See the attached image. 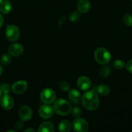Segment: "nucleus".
I'll return each instance as SVG.
<instances>
[{
  "label": "nucleus",
  "mask_w": 132,
  "mask_h": 132,
  "mask_svg": "<svg viewBox=\"0 0 132 132\" xmlns=\"http://www.w3.org/2000/svg\"><path fill=\"white\" fill-rule=\"evenodd\" d=\"M81 102L84 108L88 110H95L99 104L98 94L94 90H89L83 94L81 97Z\"/></svg>",
  "instance_id": "nucleus-1"
},
{
  "label": "nucleus",
  "mask_w": 132,
  "mask_h": 132,
  "mask_svg": "<svg viewBox=\"0 0 132 132\" xmlns=\"http://www.w3.org/2000/svg\"><path fill=\"white\" fill-rule=\"evenodd\" d=\"M72 106L67 100L59 99L55 101L53 105V109L55 113L61 116H67L72 111Z\"/></svg>",
  "instance_id": "nucleus-2"
},
{
  "label": "nucleus",
  "mask_w": 132,
  "mask_h": 132,
  "mask_svg": "<svg viewBox=\"0 0 132 132\" xmlns=\"http://www.w3.org/2000/svg\"><path fill=\"white\" fill-rule=\"evenodd\" d=\"M95 61L101 64H106L110 61L111 54L107 49L104 48H98L94 52Z\"/></svg>",
  "instance_id": "nucleus-3"
},
{
  "label": "nucleus",
  "mask_w": 132,
  "mask_h": 132,
  "mask_svg": "<svg viewBox=\"0 0 132 132\" xmlns=\"http://www.w3.org/2000/svg\"><path fill=\"white\" fill-rule=\"evenodd\" d=\"M41 101L46 104H50L54 103L56 98L55 92L51 88H45L42 90L40 95Z\"/></svg>",
  "instance_id": "nucleus-4"
},
{
  "label": "nucleus",
  "mask_w": 132,
  "mask_h": 132,
  "mask_svg": "<svg viewBox=\"0 0 132 132\" xmlns=\"http://www.w3.org/2000/svg\"><path fill=\"white\" fill-rule=\"evenodd\" d=\"M6 38L12 42L17 41L20 36V31L18 27L13 24H9L6 27L5 30Z\"/></svg>",
  "instance_id": "nucleus-5"
},
{
  "label": "nucleus",
  "mask_w": 132,
  "mask_h": 132,
  "mask_svg": "<svg viewBox=\"0 0 132 132\" xmlns=\"http://www.w3.org/2000/svg\"><path fill=\"white\" fill-rule=\"evenodd\" d=\"M72 128L75 131L86 132L88 131L89 126L87 121L80 117H77L72 122Z\"/></svg>",
  "instance_id": "nucleus-6"
},
{
  "label": "nucleus",
  "mask_w": 132,
  "mask_h": 132,
  "mask_svg": "<svg viewBox=\"0 0 132 132\" xmlns=\"http://www.w3.org/2000/svg\"><path fill=\"white\" fill-rule=\"evenodd\" d=\"M27 82L24 80L15 82L12 86L13 92L16 94H22L27 91Z\"/></svg>",
  "instance_id": "nucleus-7"
},
{
  "label": "nucleus",
  "mask_w": 132,
  "mask_h": 132,
  "mask_svg": "<svg viewBox=\"0 0 132 132\" xmlns=\"http://www.w3.org/2000/svg\"><path fill=\"white\" fill-rule=\"evenodd\" d=\"M54 113L53 107L50 106L48 104H45V105L41 106L39 110V115L43 119H49L52 116Z\"/></svg>",
  "instance_id": "nucleus-8"
},
{
  "label": "nucleus",
  "mask_w": 132,
  "mask_h": 132,
  "mask_svg": "<svg viewBox=\"0 0 132 132\" xmlns=\"http://www.w3.org/2000/svg\"><path fill=\"white\" fill-rule=\"evenodd\" d=\"M0 104H1L3 108L6 110H9L12 109L14 106V99L8 94H4V95L2 96L1 101H0Z\"/></svg>",
  "instance_id": "nucleus-9"
},
{
  "label": "nucleus",
  "mask_w": 132,
  "mask_h": 132,
  "mask_svg": "<svg viewBox=\"0 0 132 132\" xmlns=\"http://www.w3.org/2000/svg\"><path fill=\"white\" fill-rule=\"evenodd\" d=\"M19 116L22 121H28L32 117V111L27 105L22 106L19 110Z\"/></svg>",
  "instance_id": "nucleus-10"
},
{
  "label": "nucleus",
  "mask_w": 132,
  "mask_h": 132,
  "mask_svg": "<svg viewBox=\"0 0 132 132\" xmlns=\"http://www.w3.org/2000/svg\"><path fill=\"white\" fill-rule=\"evenodd\" d=\"M77 86L82 91L88 90L91 86V81L88 77L86 76H81L77 79Z\"/></svg>",
  "instance_id": "nucleus-11"
},
{
  "label": "nucleus",
  "mask_w": 132,
  "mask_h": 132,
  "mask_svg": "<svg viewBox=\"0 0 132 132\" xmlns=\"http://www.w3.org/2000/svg\"><path fill=\"white\" fill-rule=\"evenodd\" d=\"M23 52V46L20 43L12 44L9 47V53L11 55L18 57Z\"/></svg>",
  "instance_id": "nucleus-12"
},
{
  "label": "nucleus",
  "mask_w": 132,
  "mask_h": 132,
  "mask_svg": "<svg viewBox=\"0 0 132 132\" xmlns=\"http://www.w3.org/2000/svg\"><path fill=\"white\" fill-rule=\"evenodd\" d=\"M68 98L71 103L74 104H79L81 101V95L80 93L76 89H72L69 90L68 92Z\"/></svg>",
  "instance_id": "nucleus-13"
},
{
  "label": "nucleus",
  "mask_w": 132,
  "mask_h": 132,
  "mask_svg": "<svg viewBox=\"0 0 132 132\" xmlns=\"http://www.w3.org/2000/svg\"><path fill=\"white\" fill-rule=\"evenodd\" d=\"M90 3L89 0H79L77 7L80 13H86L90 9Z\"/></svg>",
  "instance_id": "nucleus-14"
},
{
  "label": "nucleus",
  "mask_w": 132,
  "mask_h": 132,
  "mask_svg": "<svg viewBox=\"0 0 132 132\" xmlns=\"http://www.w3.org/2000/svg\"><path fill=\"white\" fill-rule=\"evenodd\" d=\"M94 90L97 93H99V94L104 95V96L108 95L110 92V89L109 86L106 85H100L94 86Z\"/></svg>",
  "instance_id": "nucleus-15"
},
{
  "label": "nucleus",
  "mask_w": 132,
  "mask_h": 132,
  "mask_svg": "<svg viewBox=\"0 0 132 132\" xmlns=\"http://www.w3.org/2000/svg\"><path fill=\"white\" fill-rule=\"evenodd\" d=\"M38 131H42V132H53L54 131V126L52 122H49V121H46V122H44L40 125L39 127Z\"/></svg>",
  "instance_id": "nucleus-16"
},
{
  "label": "nucleus",
  "mask_w": 132,
  "mask_h": 132,
  "mask_svg": "<svg viewBox=\"0 0 132 132\" xmlns=\"http://www.w3.org/2000/svg\"><path fill=\"white\" fill-rule=\"evenodd\" d=\"M12 5L9 1H4L0 4V10L4 14H7L11 11Z\"/></svg>",
  "instance_id": "nucleus-17"
},
{
  "label": "nucleus",
  "mask_w": 132,
  "mask_h": 132,
  "mask_svg": "<svg viewBox=\"0 0 132 132\" xmlns=\"http://www.w3.org/2000/svg\"><path fill=\"white\" fill-rule=\"evenodd\" d=\"M71 130V124L67 120H63L59 123V131L61 132H68Z\"/></svg>",
  "instance_id": "nucleus-18"
},
{
  "label": "nucleus",
  "mask_w": 132,
  "mask_h": 132,
  "mask_svg": "<svg viewBox=\"0 0 132 132\" xmlns=\"http://www.w3.org/2000/svg\"><path fill=\"white\" fill-rule=\"evenodd\" d=\"M125 66H126V63L121 59H116L112 63V67L114 69L117 70L122 69L125 68Z\"/></svg>",
  "instance_id": "nucleus-19"
},
{
  "label": "nucleus",
  "mask_w": 132,
  "mask_h": 132,
  "mask_svg": "<svg viewBox=\"0 0 132 132\" xmlns=\"http://www.w3.org/2000/svg\"><path fill=\"white\" fill-rule=\"evenodd\" d=\"M111 68L109 66H103L100 69V71H99V74L101 77H108V76L110 75L111 73Z\"/></svg>",
  "instance_id": "nucleus-20"
},
{
  "label": "nucleus",
  "mask_w": 132,
  "mask_h": 132,
  "mask_svg": "<svg viewBox=\"0 0 132 132\" xmlns=\"http://www.w3.org/2000/svg\"><path fill=\"white\" fill-rule=\"evenodd\" d=\"M12 58H11V55L10 54H5L1 56V64H3V65H7V64H10V62H11Z\"/></svg>",
  "instance_id": "nucleus-21"
},
{
  "label": "nucleus",
  "mask_w": 132,
  "mask_h": 132,
  "mask_svg": "<svg viewBox=\"0 0 132 132\" xmlns=\"http://www.w3.org/2000/svg\"><path fill=\"white\" fill-rule=\"evenodd\" d=\"M122 21L126 25L132 26V15L130 14H125L122 18Z\"/></svg>",
  "instance_id": "nucleus-22"
},
{
  "label": "nucleus",
  "mask_w": 132,
  "mask_h": 132,
  "mask_svg": "<svg viewBox=\"0 0 132 132\" xmlns=\"http://www.w3.org/2000/svg\"><path fill=\"white\" fill-rule=\"evenodd\" d=\"M80 17H81V14H80L79 12L74 11L70 14L69 18L70 21H72L73 22H76L79 19Z\"/></svg>",
  "instance_id": "nucleus-23"
},
{
  "label": "nucleus",
  "mask_w": 132,
  "mask_h": 132,
  "mask_svg": "<svg viewBox=\"0 0 132 132\" xmlns=\"http://www.w3.org/2000/svg\"><path fill=\"white\" fill-rule=\"evenodd\" d=\"M72 116L75 117H79L82 114V110L80 107L75 106L73 108H72Z\"/></svg>",
  "instance_id": "nucleus-24"
},
{
  "label": "nucleus",
  "mask_w": 132,
  "mask_h": 132,
  "mask_svg": "<svg viewBox=\"0 0 132 132\" xmlns=\"http://www.w3.org/2000/svg\"><path fill=\"white\" fill-rule=\"evenodd\" d=\"M0 89H1L2 93H3L4 94H9L10 90V86H9V85H8L6 83L1 84L0 85Z\"/></svg>",
  "instance_id": "nucleus-25"
},
{
  "label": "nucleus",
  "mask_w": 132,
  "mask_h": 132,
  "mask_svg": "<svg viewBox=\"0 0 132 132\" xmlns=\"http://www.w3.org/2000/svg\"><path fill=\"white\" fill-rule=\"evenodd\" d=\"M59 86L63 92H67L70 90V86L67 81H63L59 83Z\"/></svg>",
  "instance_id": "nucleus-26"
},
{
  "label": "nucleus",
  "mask_w": 132,
  "mask_h": 132,
  "mask_svg": "<svg viewBox=\"0 0 132 132\" xmlns=\"http://www.w3.org/2000/svg\"><path fill=\"white\" fill-rule=\"evenodd\" d=\"M126 70L132 74V59H131V60H130L128 62L127 64H126Z\"/></svg>",
  "instance_id": "nucleus-27"
},
{
  "label": "nucleus",
  "mask_w": 132,
  "mask_h": 132,
  "mask_svg": "<svg viewBox=\"0 0 132 132\" xmlns=\"http://www.w3.org/2000/svg\"><path fill=\"white\" fill-rule=\"evenodd\" d=\"M23 126H24V123L22 121H18L15 123V128L18 130H21V129L23 128Z\"/></svg>",
  "instance_id": "nucleus-28"
},
{
  "label": "nucleus",
  "mask_w": 132,
  "mask_h": 132,
  "mask_svg": "<svg viewBox=\"0 0 132 132\" xmlns=\"http://www.w3.org/2000/svg\"><path fill=\"white\" fill-rule=\"evenodd\" d=\"M3 22H4L3 17V15L0 14V28H1V26L3 25Z\"/></svg>",
  "instance_id": "nucleus-29"
},
{
  "label": "nucleus",
  "mask_w": 132,
  "mask_h": 132,
  "mask_svg": "<svg viewBox=\"0 0 132 132\" xmlns=\"http://www.w3.org/2000/svg\"><path fill=\"white\" fill-rule=\"evenodd\" d=\"M24 131L25 132H28V131H35V130L34 129L32 128H27L26 130H24Z\"/></svg>",
  "instance_id": "nucleus-30"
},
{
  "label": "nucleus",
  "mask_w": 132,
  "mask_h": 132,
  "mask_svg": "<svg viewBox=\"0 0 132 132\" xmlns=\"http://www.w3.org/2000/svg\"><path fill=\"white\" fill-rule=\"evenodd\" d=\"M2 73H3V68L2 67H1V65H0V76L2 74Z\"/></svg>",
  "instance_id": "nucleus-31"
},
{
  "label": "nucleus",
  "mask_w": 132,
  "mask_h": 132,
  "mask_svg": "<svg viewBox=\"0 0 132 132\" xmlns=\"http://www.w3.org/2000/svg\"><path fill=\"white\" fill-rule=\"evenodd\" d=\"M1 94H2V92H1V89H0V97H1Z\"/></svg>",
  "instance_id": "nucleus-32"
},
{
  "label": "nucleus",
  "mask_w": 132,
  "mask_h": 132,
  "mask_svg": "<svg viewBox=\"0 0 132 132\" xmlns=\"http://www.w3.org/2000/svg\"><path fill=\"white\" fill-rule=\"evenodd\" d=\"M8 132H9V131H12V132H15V131H14V130H9V131H7Z\"/></svg>",
  "instance_id": "nucleus-33"
},
{
  "label": "nucleus",
  "mask_w": 132,
  "mask_h": 132,
  "mask_svg": "<svg viewBox=\"0 0 132 132\" xmlns=\"http://www.w3.org/2000/svg\"><path fill=\"white\" fill-rule=\"evenodd\" d=\"M3 1V0H0V4H1Z\"/></svg>",
  "instance_id": "nucleus-34"
}]
</instances>
